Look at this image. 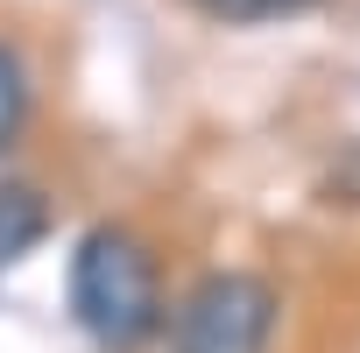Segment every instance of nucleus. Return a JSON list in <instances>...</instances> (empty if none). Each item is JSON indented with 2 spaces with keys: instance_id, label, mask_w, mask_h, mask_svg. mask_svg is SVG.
Here are the masks:
<instances>
[{
  "instance_id": "1",
  "label": "nucleus",
  "mask_w": 360,
  "mask_h": 353,
  "mask_svg": "<svg viewBox=\"0 0 360 353\" xmlns=\"http://www.w3.org/2000/svg\"><path fill=\"white\" fill-rule=\"evenodd\" d=\"M71 318L106 353H127L162 325V269L134 226L120 219L85 226V240L71 248Z\"/></svg>"
},
{
  "instance_id": "2",
  "label": "nucleus",
  "mask_w": 360,
  "mask_h": 353,
  "mask_svg": "<svg viewBox=\"0 0 360 353\" xmlns=\"http://www.w3.org/2000/svg\"><path fill=\"white\" fill-rule=\"evenodd\" d=\"M276 283L255 269H212L169 318V353H269L276 346Z\"/></svg>"
},
{
  "instance_id": "3",
  "label": "nucleus",
  "mask_w": 360,
  "mask_h": 353,
  "mask_svg": "<svg viewBox=\"0 0 360 353\" xmlns=\"http://www.w3.org/2000/svg\"><path fill=\"white\" fill-rule=\"evenodd\" d=\"M50 233V191L29 176H0V269H15Z\"/></svg>"
},
{
  "instance_id": "4",
  "label": "nucleus",
  "mask_w": 360,
  "mask_h": 353,
  "mask_svg": "<svg viewBox=\"0 0 360 353\" xmlns=\"http://www.w3.org/2000/svg\"><path fill=\"white\" fill-rule=\"evenodd\" d=\"M29 106H36V99H29V64H22V50H15V43H0V155L22 141Z\"/></svg>"
},
{
  "instance_id": "5",
  "label": "nucleus",
  "mask_w": 360,
  "mask_h": 353,
  "mask_svg": "<svg viewBox=\"0 0 360 353\" xmlns=\"http://www.w3.org/2000/svg\"><path fill=\"white\" fill-rule=\"evenodd\" d=\"M191 15L205 22H226V29H255V22H290V15H311L318 0H184Z\"/></svg>"
}]
</instances>
